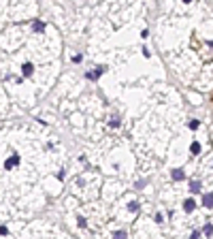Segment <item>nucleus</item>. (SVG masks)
Wrapping results in <instances>:
<instances>
[{
	"instance_id": "4",
	"label": "nucleus",
	"mask_w": 213,
	"mask_h": 239,
	"mask_svg": "<svg viewBox=\"0 0 213 239\" xmlns=\"http://www.w3.org/2000/svg\"><path fill=\"white\" fill-rule=\"evenodd\" d=\"M170 173H173V179H177V182H181V179L185 177V175H183V169H173Z\"/></svg>"
},
{
	"instance_id": "11",
	"label": "nucleus",
	"mask_w": 213,
	"mask_h": 239,
	"mask_svg": "<svg viewBox=\"0 0 213 239\" xmlns=\"http://www.w3.org/2000/svg\"><path fill=\"white\" fill-rule=\"evenodd\" d=\"M190 149H192V154H198V152H200V145H198V143H192Z\"/></svg>"
},
{
	"instance_id": "2",
	"label": "nucleus",
	"mask_w": 213,
	"mask_h": 239,
	"mask_svg": "<svg viewBox=\"0 0 213 239\" xmlns=\"http://www.w3.org/2000/svg\"><path fill=\"white\" fill-rule=\"evenodd\" d=\"M203 205H205L207 209H211L213 207V192H207V194L203 196Z\"/></svg>"
},
{
	"instance_id": "14",
	"label": "nucleus",
	"mask_w": 213,
	"mask_h": 239,
	"mask_svg": "<svg viewBox=\"0 0 213 239\" xmlns=\"http://www.w3.org/2000/svg\"><path fill=\"white\" fill-rule=\"evenodd\" d=\"M113 237H126V233H124V231H115Z\"/></svg>"
},
{
	"instance_id": "12",
	"label": "nucleus",
	"mask_w": 213,
	"mask_h": 239,
	"mask_svg": "<svg viewBox=\"0 0 213 239\" xmlns=\"http://www.w3.org/2000/svg\"><path fill=\"white\" fill-rule=\"evenodd\" d=\"M190 128L196 130V128H198V120H192V122H190Z\"/></svg>"
},
{
	"instance_id": "16",
	"label": "nucleus",
	"mask_w": 213,
	"mask_h": 239,
	"mask_svg": "<svg viewBox=\"0 0 213 239\" xmlns=\"http://www.w3.org/2000/svg\"><path fill=\"white\" fill-rule=\"evenodd\" d=\"M183 2H192V0H183Z\"/></svg>"
},
{
	"instance_id": "3",
	"label": "nucleus",
	"mask_w": 213,
	"mask_h": 239,
	"mask_svg": "<svg viewBox=\"0 0 213 239\" xmlns=\"http://www.w3.org/2000/svg\"><path fill=\"white\" fill-rule=\"evenodd\" d=\"M32 30H34V32H43V30H45V24H43L41 19H34V21H32Z\"/></svg>"
},
{
	"instance_id": "13",
	"label": "nucleus",
	"mask_w": 213,
	"mask_h": 239,
	"mask_svg": "<svg viewBox=\"0 0 213 239\" xmlns=\"http://www.w3.org/2000/svg\"><path fill=\"white\" fill-rule=\"evenodd\" d=\"M111 126H113V128H117V126H120V120H117V118H113V120H111Z\"/></svg>"
},
{
	"instance_id": "8",
	"label": "nucleus",
	"mask_w": 213,
	"mask_h": 239,
	"mask_svg": "<svg viewBox=\"0 0 213 239\" xmlns=\"http://www.w3.org/2000/svg\"><path fill=\"white\" fill-rule=\"evenodd\" d=\"M105 71H107V66H96V68H94V77H100Z\"/></svg>"
},
{
	"instance_id": "1",
	"label": "nucleus",
	"mask_w": 213,
	"mask_h": 239,
	"mask_svg": "<svg viewBox=\"0 0 213 239\" xmlns=\"http://www.w3.org/2000/svg\"><path fill=\"white\" fill-rule=\"evenodd\" d=\"M15 164H19V156H17V154H13V158H9V160L4 162V169H13Z\"/></svg>"
},
{
	"instance_id": "7",
	"label": "nucleus",
	"mask_w": 213,
	"mask_h": 239,
	"mask_svg": "<svg viewBox=\"0 0 213 239\" xmlns=\"http://www.w3.org/2000/svg\"><path fill=\"white\" fill-rule=\"evenodd\" d=\"M24 75H26V77H30V75H32V64H30V62H26V64H24Z\"/></svg>"
},
{
	"instance_id": "9",
	"label": "nucleus",
	"mask_w": 213,
	"mask_h": 239,
	"mask_svg": "<svg viewBox=\"0 0 213 239\" xmlns=\"http://www.w3.org/2000/svg\"><path fill=\"white\" fill-rule=\"evenodd\" d=\"M203 233H205L207 237H209V235H213V224H207V226L203 229Z\"/></svg>"
},
{
	"instance_id": "5",
	"label": "nucleus",
	"mask_w": 213,
	"mask_h": 239,
	"mask_svg": "<svg viewBox=\"0 0 213 239\" xmlns=\"http://www.w3.org/2000/svg\"><path fill=\"white\" fill-rule=\"evenodd\" d=\"M194 207H196V203H194V201H192V199H188V201H185V203H183V209H185V211H188V214H190V211H194Z\"/></svg>"
},
{
	"instance_id": "6",
	"label": "nucleus",
	"mask_w": 213,
	"mask_h": 239,
	"mask_svg": "<svg viewBox=\"0 0 213 239\" xmlns=\"http://www.w3.org/2000/svg\"><path fill=\"white\" fill-rule=\"evenodd\" d=\"M190 190H192V192H198V190H200V182H198V179L190 182Z\"/></svg>"
},
{
	"instance_id": "15",
	"label": "nucleus",
	"mask_w": 213,
	"mask_h": 239,
	"mask_svg": "<svg viewBox=\"0 0 213 239\" xmlns=\"http://www.w3.org/2000/svg\"><path fill=\"white\" fill-rule=\"evenodd\" d=\"M6 233H9V231H6L4 226H0V235H6Z\"/></svg>"
},
{
	"instance_id": "10",
	"label": "nucleus",
	"mask_w": 213,
	"mask_h": 239,
	"mask_svg": "<svg viewBox=\"0 0 213 239\" xmlns=\"http://www.w3.org/2000/svg\"><path fill=\"white\" fill-rule=\"evenodd\" d=\"M139 207H141V205H139L136 201H132V203L128 205V209H130V211H139Z\"/></svg>"
}]
</instances>
